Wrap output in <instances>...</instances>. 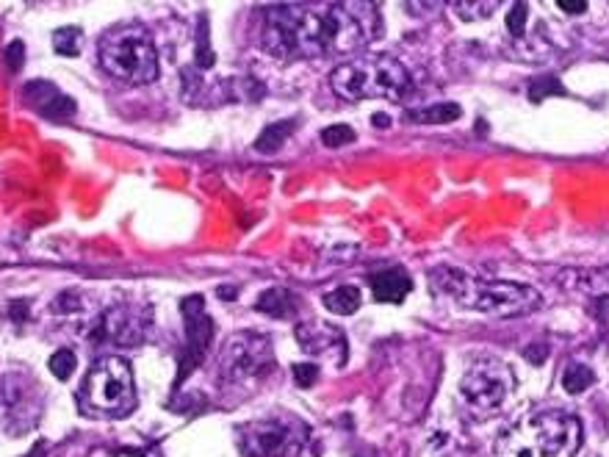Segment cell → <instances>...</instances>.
Listing matches in <instances>:
<instances>
[{"label":"cell","mask_w":609,"mask_h":457,"mask_svg":"<svg viewBox=\"0 0 609 457\" xmlns=\"http://www.w3.org/2000/svg\"><path fill=\"white\" fill-rule=\"evenodd\" d=\"M6 64H9V70L12 73H17L20 67H23V61H25V45L20 42V39H14V42H9V48H6Z\"/></svg>","instance_id":"cell-27"},{"label":"cell","mask_w":609,"mask_h":457,"mask_svg":"<svg viewBox=\"0 0 609 457\" xmlns=\"http://www.w3.org/2000/svg\"><path fill=\"white\" fill-rule=\"evenodd\" d=\"M526 23H529V6H526V3H515L510 14H507V31H510L513 37H524Z\"/></svg>","instance_id":"cell-24"},{"label":"cell","mask_w":609,"mask_h":457,"mask_svg":"<svg viewBox=\"0 0 609 457\" xmlns=\"http://www.w3.org/2000/svg\"><path fill=\"white\" fill-rule=\"evenodd\" d=\"M305 441V430L294 419H258L239 430L244 457H299Z\"/></svg>","instance_id":"cell-8"},{"label":"cell","mask_w":609,"mask_h":457,"mask_svg":"<svg viewBox=\"0 0 609 457\" xmlns=\"http://www.w3.org/2000/svg\"><path fill=\"white\" fill-rule=\"evenodd\" d=\"M380 37V12L369 3L275 6L266 12L263 48L275 56L352 53Z\"/></svg>","instance_id":"cell-1"},{"label":"cell","mask_w":609,"mask_h":457,"mask_svg":"<svg viewBox=\"0 0 609 457\" xmlns=\"http://www.w3.org/2000/svg\"><path fill=\"white\" fill-rule=\"evenodd\" d=\"M324 308L338 313V316H349L360 308V289L358 286H338V289L324 294Z\"/></svg>","instance_id":"cell-16"},{"label":"cell","mask_w":609,"mask_h":457,"mask_svg":"<svg viewBox=\"0 0 609 457\" xmlns=\"http://www.w3.org/2000/svg\"><path fill=\"white\" fill-rule=\"evenodd\" d=\"M275 366V352H272V341L258 333H239L227 341L225 352H222V374L233 383H244V380H258L263 374L272 372Z\"/></svg>","instance_id":"cell-9"},{"label":"cell","mask_w":609,"mask_h":457,"mask_svg":"<svg viewBox=\"0 0 609 457\" xmlns=\"http://www.w3.org/2000/svg\"><path fill=\"white\" fill-rule=\"evenodd\" d=\"M322 142L327 147H344L355 142V131L349 125H330L322 131Z\"/></svg>","instance_id":"cell-23"},{"label":"cell","mask_w":609,"mask_h":457,"mask_svg":"<svg viewBox=\"0 0 609 457\" xmlns=\"http://www.w3.org/2000/svg\"><path fill=\"white\" fill-rule=\"evenodd\" d=\"M23 103L31 106L34 111H39L42 117L56 122L70 120L72 114H75V100L64 95L59 86L50 84V81H31V84H25Z\"/></svg>","instance_id":"cell-11"},{"label":"cell","mask_w":609,"mask_h":457,"mask_svg":"<svg viewBox=\"0 0 609 457\" xmlns=\"http://www.w3.org/2000/svg\"><path fill=\"white\" fill-rule=\"evenodd\" d=\"M460 114L463 111H460L457 103H438V106H430V109L410 111V120L424 122V125H443V122L460 120Z\"/></svg>","instance_id":"cell-18"},{"label":"cell","mask_w":609,"mask_h":457,"mask_svg":"<svg viewBox=\"0 0 609 457\" xmlns=\"http://www.w3.org/2000/svg\"><path fill=\"white\" fill-rule=\"evenodd\" d=\"M330 86L338 97L344 100H366V97H385V100H399L410 92V73L402 61L391 56H377V59L349 61L335 67L330 75Z\"/></svg>","instance_id":"cell-4"},{"label":"cell","mask_w":609,"mask_h":457,"mask_svg":"<svg viewBox=\"0 0 609 457\" xmlns=\"http://www.w3.org/2000/svg\"><path fill=\"white\" fill-rule=\"evenodd\" d=\"M297 341L299 347L311 355H322V352H330V349L338 344V347H347L344 344V336L338 327L324 325V322H305V325L297 327Z\"/></svg>","instance_id":"cell-14"},{"label":"cell","mask_w":609,"mask_h":457,"mask_svg":"<svg viewBox=\"0 0 609 457\" xmlns=\"http://www.w3.org/2000/svg\"><path fill=\"white\" fill-rule=\"evenodd\" d=\"M75 366H78V358H75V352H72V349H56L48 361V369L53 372V377H59V380H67V377H72Z\"/></svg>","instance_id":"cell-22"},{"label":"cell","mask_w":609,"mask_h":457,"mask_svg":"<svg viewBox=\"0 0 609 457\" xmlns=\"http://www.w3.org/2000/svg\"><path fill=\"white\" fill-rule=\"evenodd\" d=\"M557 6H560L562 12H571V14H582L587 9L585 3H565V0H560Z\"/></svg>","instance_id":"cell-28"},{"label":"cell","mask_w":609,"mask_h":457,"mask_svg":"<svg viewBox=\"0 0 609 457\" xmlns=\"http://www.w3.org/2000/svg\"><path fill=\"white\" fill-rule=\"evenodd\" d=\"M460 394L466 399L468 408L479 416L499 413L515 394V372L504 361L479 358L463 374Z\"/></svg>","instance_id":"cell-7"},{"label":"cell","mask_w":609,"mask_h":457,"mask_svg":"<svg viewBox=\"0 0 609 457\" xmlns=\"http://www.w3.org/2000/svg\"><path fill=\"white\" fill-rule=\"evenodd\" d=\"M371 294L377 302H402L413 289V280L399 266H385L369 275Z\"/></svg>","instance_id":"cell-13"},{"label":"cell","mask_w":609,"mask_h":457,"mask_svg":"<svg viewBox=\"0 0 609 457\" xmlns=\"http://www.w3.org/2000/svg\"><path fill=\"white\" fill-rule=\"evenodd\" d=\"M214 61V50L208 45V25H205L203 20L200 28H197V64H200V70H208Z\"/></svg>","instance_id":"cell-25"},{"label":"cell","mask_w":609,"mask_h":457,"mask_svg":"<svg viewBox=\"0 0 609 457\" xmlns=\"http://www.w3.org/2000/svg\"><path fill=\"white\" fill-rule=\"evenodd\" d=\"M78 399L86 413L125 416L136 405V385H133V369L128 361H122L117 355H106L95 361L81 383Z\"/></svg>","instance_id":"cell-6"},{"label":"cell","mask_w":609,"mask_h":457,"mask_svg":"<svg viewBox=\"0 0 609 457\" xmlns=\"http://www.w3.org/2000/svg\"><path fill=\"white\" fill-rule=\"evenodd\" d=\"M100 64L106 67V73L128 84H153L161 73L153 39L136 25L117 28L100 42Z\"/></svg>","instance_id":"cell-5"},{"label":"cell","mask_w":609,"mask_h":457,"mask_svg":"<svg viewBox=\"0 0 609 457\" xmlns=\"http://www.w3.org/2000/svg\"><path fill=\"white\" fill-rule=\"evenodd\" d=\"M499 9V3L496 0H490V3H485V0H468V3H454V12L460 14L466 23H479V20H485V17H490V14Z\"/></svg>","instance_id":"cell-20"},{"label":"cell","mask_w":609,"mask_h":457,"mask_svg":"<svg viewBox=\"0 0 609 457\" xmlns=\"http://www.w3.org/2000/svg\"><path fill=\"white\" fill-rule=\"evenodd\" d=\"M374 125H380V128H385V125H388V117H374Z\"/></svg>","instance_id":"cell-29"},{"label":"cell","mask_w":609,"mask_h":457,"mask_svg":"<svg viewBox=\"0 0 609 457\" xmlns=\"http://www.w3.org/2000/svg\"><path fill=\"white\" fill-rule=\"evenodd\" d=\"M255 308L266 316H275V319H291L297 313V297L288 289H269L258 297Z\"/></svg>","instance_id":"cell-15"},{"label":"cell","mask_w":609,"mask_h":457,"mask_svg":"<svg viewBox=\"0 0 609 457\" xmlns=\"http://www.w3.org/2000/svg\"><path fill=\"white\" fill-rule=\"evenodd\" d=\"M435 289L449 294L457 305L468 311L485 313L493 319H510V316H524L540 308V294L532 286L524 283H510V280H485V277L466 275L457 269H438L432 272Z\"/></svg>","instance_id":"cell-2"},{"label":"cell","mask_w":609,"mask_h":457,"mask_svg":"<svg viewBox=\"0 0 609 457\" xmlns=\"http://www.w3.org/2000/svg\"><path fill=\"white\" fill-rule=\"evenodd\" d=\"M291 131H294V122L288 120L275 122V125H266L261 136L255 139V150H261V153H275V150L283 147V142L291 136Z\"/></svg>","instance_id":"cell-17"},{"label":"cell","mask_w":609,"mask_h":457,"mask_svg":"<svg viewBox=\"0 0 609 457\" xmlns=\"http://www.w3.org/2000/svg\"><path fill=\"white\" fill-rule=\"evenodd\" d=\"M582 446V421L568 413H538L504 430L493 457H574Z\"/></svg>","instance_id":"cell-3"},{"label":"cell","mask_w":609,"mask_h":457,"mask_svg":"<svg viewBox=\"0 0 609 457\" xmlns=\"http://www.w3.org/2000/svg\"><path fill=\"white\" fill-rule=\"evenodd\" d=\"M100 333L106 341H114V344H139L144 336V325L139 313L131 311V308H114L103 316Z\"/></svg>","instance_id":"cell-12"},{"label":"cell","mask_w":609,"mask_h":457,"mask_svg":"<svg viewBox=\"0 0 609 457\" xmlns=\"http://www.w3.org/2000/svg\"><path fill=\"white\" fill-rule=\"evenodd\" d=\"M294 380H297L299 388H308V385L316 383V377H319V366L316 363H294Z\"/></svg>","instance_id":"cell-26"},{"label":"cell","mask_w":609,"mask_h":457,"mask_svg":"<svg viewBox=\"0 0 609 457\" xmlns=\"http://www.w3.org/2000/svg\"><path fill=\"white\" fill-rule=\"evenodd\" d=\"M183 322H186V349H183V363H180L178 383H183L192 369H197L203 363V355L208 344H211V333L214 325L208 319V313L203 308V297H186L183 300Z\"/></svg>","instance_id":"cell-10"},{"label":"cell","mask_w":609,"mask_h":457,"mask_svg":"<svg viewBox=\"0 0 609 457\" xmlns=\"http://www.w3.org/2000/svg\"><path fill=\"white\" fill-rule=\"evenodd\" d=\"M593 383H596V374H593V369L585 366V363H571V366L562 372V388H565L568 394H582V391H587Z\"/></svg>","instance_id":"cell-19"},{"label":"cell","mask_w":609,"mask_h":457,"mask_svg":"<svg viewBox=\"0 0 609 457\" xmlns=\"http://www.w3.org/2000/svg\"><path fill=\"white\" fill-rule=\"evenodd\" d=\"M53 48L61 56H78L81 53V31L78 28H59L53 34Z\"/></svg>","instance_id":"cell-21"}]
</instances>
